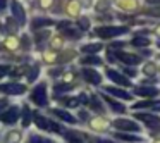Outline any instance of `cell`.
<instances>
[{
  "label": "cell",
  "instance_id": "1",
  "mask_svg": "<svg viewBox=\"0 0 160 143\" xmlns=\"http://www.w3.org/2000/svg\"><path fill=\"white\" fill-rule=\"evenodd\" d=\"M29 100L36 105V107H45L48 104V95H47V84L45 83H40L36 84L35 88L31 90L29 93Z\"/></svg>",
  "mask_w": 160,
  "mask_h": 143
},
{
  "label": "cell",
  "instance_id": "2",
  "mask_svg": "<svg viewBox=\"0 0 160 143\" xmlns=\"http://www.w3.org/2000/svg\"><path fill=\"white\" fill-rule=\"evenodd\" d=\"M128 33L126 26H100L95 29V35H98L100 38H114V36L124 35Z\"/></svg>",
  "mask_w": 160,
  "mask_h": 143
},
{
  "label": "cell",
  "instance_id": "3",
  "mask_svg": "<svg viewBox=\"0 0 160 143\" xmlns=\"http://www.w3.org/2000/svg\"><path fill=\"white\" fill-rule=\"evenodd\" d=\"M0 121L4 122V124H16L19 121V107L12 105V107H7L4 112H0Z\"/></svg>",
  "mask_w": 160,
  "mask_h": 143
},
{
  "label": "cell",
  "instance_id": "4",
  "mask_svg": "<svg viewBox=\"0 0 160 143\" xmlns=\"http://www.w3.org/2000/svg\"><path fill=\"white\" fill-rule=\"evenodd\" d=\"M26 91V86L21 83H7V84H0V93H7V95H22Z\"/></svg>",
  "mask_w": 160,
  "mask_h": 143
},
{
  "label": "cell",
  "instance_id": "5",
  "mask_svg": "<svg viewBox=\"0 0 160 143\" xmlns=\"http://www.w3.org/2000/svg\"><path fill=\"white\" fill-rule=\"evenodd\" d=\"M134 117H138L139 121H143L148 128L152 129H160V117H157V115H152V114H143V112H139V114H136Z\"/></svg>",
  "mask_w": 160,
  "mask_h": 143
},
{
  "label": "cell",
  "instance_id": "6",
  "mask_svg": "<svg viewBox=\"0 0 160 143\" xmlns=\"http://www.w3.org/2000/svg\"><path fill=\"white\" fill-rule=\"evenodd\" d=\"M12 14H14V18H16V23L18 24H26V12H24V9H22V5L19 4L18 0H12Z\"/></svg>",
  "mask_w": 160,
  "mask_h": 143
},
{
  "label": "cell",
  "instance_id": "7",
  "mask_svg": "<svg viewBox=\"0 0 160 143\" xmlns=\"http://www.w3.org/2000/svg\"><path fill=\"white\" fill-rule=\"evenodd\" d=\"M114 126L117 129H121V131H139L138 124L132 122V121H129V119H115Z\"/></svg>",
  "mask_w": 160,
  "mask_h": 143
},
{
  "label": "cell",
  "instance_id": "8",
  "mask_svg": "<svg viewBox=\"0 0 160 143\" xmlns=\"http://www.w3.org/2000/svg\"><path fill=\"white\" fill-rule=\"evenodd\" d=\"M107 76L110 78L114 83H117V84H122V86H131V81H129L128 78H124L121 73L114 71V69H107Z\"/></svg>",
  "mask_w": 160,
  "mask_h": 143
},
{
  "label": "cell",
  "instance_id": "9",
  "mask_svg": "<svg viewBox=\"0 0 160 143\" xmlns=\"http://www.w3.org/2000/svg\"><path fill=\"white\" fill-rule=\"evenodd\" d=\"M83 76H84V79H86L88 83H91V84H100L102 83V76L97 73V71H93V69L84 67V69H83Z\"/></svg>",
  "mask_w": 160,
  "mask_h": 143
},
{
  "label": "cell",
  "instance_id": "10",
  "mask_svg": "<svg viewBox=\"0 0 160 143\" xmlns=\"http://www.w3.org/2000/svg\"><path fill=\"white\" fill-rule=\"evenodd\" d=\"M33 121H35L36 128L38 129H50V121L48 117H45L43 114H40V112H33Z\"/></svg>",
  "mask_w": 160,
  "mask_h": 143
},
{
  "label": "cell",
  "instance_id": "11",
  "mask_svg": "<svg viewBox=\"0 0 160 143\" xmlns=\"http://www.w3.org/2000/svg\"><path fill=\"white\" fill-rule=\"evenodd\" d=\"M52 114H53V115H57V117H59L60 121L69 122V124H76V122H78V119L74 117V115H71L67 110H62V109H53Z\"/></svg>",
  "mask_w": 160,
  "mask_h": 143
},
{
  "label": "cell",
  "instance_id": "12",
  "mask_svg": "<svg viewBox=\"0 0 160 143\" xmlns=\"http://www.w3.org/2000/svg\"><path fill=\"white\" fill-rule=\"evenodd\" d=\"M136 95H141V97H157L158 95V90L157 88H152V86H139L134 90Z\"/></svg>",
  "mask_w": 160,
  "mask_h": 143
},
{
  "label": "cell",
  "instance_id": "13",
  "mask_svg": "<svg viewBox=\"0 0 160 143\" xmlns=\"http://www.w3.org/2000/svg\"><path fill=\"white\" fill-rule=\"evenodd\" d=\"M117 59L122 60V62H126V64H131V66H134V64L139 62V59L134 54H126V52H117Z\"/></svg>",
  "mask_w": 160,
  "mask_h": 143
},
{
  "label": "cell",
  "instance_id": "14",
  "mask_svg": "<svg viewBox=\"0 0 160 143\" xmlns=\"http://www.w3.org/2000/svg\"><path fill=\"white\" fill-rule=\"evenodd\" d=\"M21 140H22V131H19V129H12L5 135V141L7 143H19Z\"/></svg>",
  "mask_w": 160,
  "mask_h": 143
},
{
  "label": "cell",
  "instance_id": "15",
  "mask_svg": "<svg viewBox=\"0 0 160 143\" xmlns=\"http://www.w3.org/2000/svg\"><path fill=\"white\" fill-rule=\"evenodd\" d=\"M105 91L110 93V95H115V97H119V98H124V100H129V98H131V95H129L128 91L119 90V88H115V86H107V88H105Z\"/></svg>",
  "mask_w": 160,
  "mask_h": 143
},
{
  "label": "cell",
  "instance_id": "16",
  "mask_svg": "<svg viewBox=\"0 0 160 143\" xmlns=\"http://www.w3.org/2000/svg\"><path fill=\"white\" fill-rule=\"evenodd\" d=\"M22 128H28L29 126V122L33 121V112L29 110V107L28 105H22Z\"/></svg>",
  "mask_w": 160,
  "mask_h": 143
},
{
  "label": "cell",
  "instance_id": "17",
  "mask_svg": "<svg viewBox=\"0 0 160 143\" xmlns=\"http://www.w3.org/2000/svg\"><path fill=\"white\" fill-rule=\"evenodd\" d=\"M52 24H53L52 19H47V18H36V19H33L31 28H33V29H38V28H42V26H52Z\"/></svg>",
  "mask_w": 160,
  "mask_h": 143
},
{
  "label": "cell",
  "instance_id": "18",
  "mask_svg": "<svg viewBox=\"0 0 160 143\" xmlns=\"http://www.w3.org/2000/svg\"><path fill=\"white\" fill-rule=\"evenodd\" d=\"M105 102L108 104V107H110L112 110H115V112H126V107L122 104H119L117 100H112V98L105 97Z\"/></svg>",
  "mask_w": 160,
  "mask_h": 143
},
{
  "label": "cell",
  "instance_id": "19",
  "mask_svg": "<svg viewBox=\"0 0 160 143\" xmlns=\"http://www.w3.org/2000/svg\"><path fill=\"white\" fill-rule=\"evenodd\" d=\"M107 126L108 124L102 117H97V119H93V121H91V128L97 129V131H103V129H107Z\"/></svg>",
  "mask_w": 160,
  "mask_h": 143
},
{
  "label": "cell",
  "instance_id": "20",
  "mask_svg": "<svg viewBox=\"0 0 160 143\" xmlns=\"http://www.w3.org/2000/svg\"><path fill=\"white\" fill-rule=\"evenodd\" d=\"M102 49H103V47H102L100 43H90V45H84L83 47V52H86V54H97V52H100Z\"/></svg>",
  "mask_w": 160,
  "mask_h": 143
},
{
  "label": "cell",
  "instance_id": "21",
  "mask_svg": "<svg viewBox=\"0 0 160 143\" xmlns=\"http://www.w3.org/2000/svg\"><path fill=\"white\" fill-rule=\"evenodd\" d=\"M81 62L86 64V66H100L102 60L98 59V57H95V55H88V57H84V59L81 60Z\"/></svg>",
  "mask_w": 160,
  "mask_h": 143
},
{
  "label": "cell",
  "instance_id": "22",
  "mask_svg": "<svg viewBox=\"0 0 160 143\" xmlns=\"http://www.w3.org/2000/svg\"><path fill=\"white\" fill-rule=\"evenodd\" d=\"M117 138L122 141H141L139 136H132V135H124V133H117Z\"/></svg>",
  "mask_w": 160,
  "mask_h": 143
},
{
  "label": "cell",
  "instance_id": "23",
  "mask_svg": "<svg viewBox=\"0 0 160 143\" xmlns=\"http://www.w3.org/2000/svg\"><path fill=\"white\" fill-rule=\"evenodd\" d=\"M132 45L134 47H148L150 45V40L148 38H143V36H136L132 40Z\"/></svg>",
  "mask_w": 160,
  "mask_h": 143
},
{
  "label": "cell",
  "instance_id": "24",
  "mask_svg": "<svg viewBox=\"0 0 160 143\" xmlns=\"http://www.w3.org/2000/svg\"><path fill=\"white\" fill-rule=\"evenodd\" d=\"M88 102H90L91 109H95V110H97V112H100V114H102V112H103V107H102V105H100V100H98L97 97H91V98H90V100H88Z\"/></svg>",
  "mask_w": 160,
  "mask_h": 143
},
{
  "label": "cell",
  "instance_id": "25",
  "mask_svg": "<svg viewBox=\"0 0 160 143\" xmlns=\"http://www.w3.org/2000/svg\"><path fill=\"white\" fill-rule=\"evenodd\" d=\"M155 71H157V67H155V64H146L145 67H143V73L146 74V76H153V74H155Z\"/></svg>",
  "mask_w": 160,
  "mask_h": 143
},
{
  "label": "cell",
  "instance_id": "26",
  "mask_svg": "<svg viewBox=\"0 0 160 143\" xmlns=\"http://www.w3.org/2000/svg\"><path fill=\"white\" fill-rule=\"evenodd\" d=\"M64 105H67V107H78V104H79V100L78 98H64Z\"/></svg>",
  "mask_w": 160,
  "mask_h": 143
},
{
  "label": "cell",
  "instance_id": "27",
  "mask_svg": "<svg viewBox=\"0 0 160 143\" xmlns=\"http://www.w3.org/2000/svg\"><path fill=\"white\" fill-rule=\"evenodd\" d=\"M38 73H40V67H33V69L29 71V74H28V79L29 81H35L36 78H38Z\"/></svg>",
  "mask_w": 160,
  "mask_h": 143
},
{
  "label": "cell",
  "instance_id": "28",
  "mask_svg": "<svg viewBox=\"0 0 160 143\" xmlns=\"http://www.w3.org/2000/svg\"><path fill=\"white\" fill-rule=\"evenodd\" d=\"M66 35L67 36H69V38H79V31H74V29H67V31H66Z\"/></svg>",
  "mask_w": 160,
  "mask_h": 143
},
{
  "label": "cell",
  "instance_id": "29",
  "mask_svg": "<svg viewBox=\"0 0 160 143\" xmlns=\"http://www.w3.org/2000/svg\"><path fill=\"white\" fill-rule=\"evenodd\" d=\"M9 107V100L7 98H0V112H4Z\"/></svg>",
  "mask_w": 160,
  "mask_h": 143
},
{
  "label": "cell",
  "instance_id": "30",
  "mask_svg": "<svg viewBox=\"0 0 160 143\" xmlns=\"http://www.w3.org/2000/svg\"><path fill=\"white\" fill-rule=\"evenodd\" d=\"M146 14H148V16H157V18H160V7H158V9H148V11H146Z\"/></svg>",
  "mask_w": 160,
  "mask_h": 143
},
{
  "label": "cell",
  "instance_id": "31",
  "mask_svg": "<svg viewBox=\"0 0 160 143\" xmlns=\"http://www.w3.org/2000/svg\"><path fill=\"white\" fill-rule=\"evenodd\" d=\"M7 73H9V66H0V79L7 76Z\"/></svg>",
  "mask_w": 160,
  "mask_h": 143
},
{
  "label": "cell",
  "instance_id": "32",
  "mask_svg": "<svg viewBox=\"0 0 160 143\" xmlns=\"http://www.w3.org/2000/svg\"><path fill=\"white\" fill-rule=\"evenodd\" d=\"M48 35H50V33H48ZM48 35H47V33L45 31H43V33H40V35L38 36H36V42H43V40H47V38H48Z\"/></svg>",
  "mask_w": 160,
  "mask_h": 143
},
{
  "label": "cell",
  "instance_id": "33",
  "mask_svg": "<svg viewBox=\"0 0 160 143\" xmlns=\"http://www.w3.org/2000/svg\"><path fill=\"white\" fill-rule=\"evenodd\" d=\"M50 4H52V0H40V5H42V9H48Z\"/></svg>",
  "mask_w": 160,
  "mask_h": 143
},
{
  "label": "cell",
  "instance_id": "34",
  "mask_svg": "<svg viewBox=\"0 0 160 143\" xmlns=\"http://www.w3.org/2000/svg\"><path fill=\"white\" fill-rule=\"evenodd\" d=\"M79 26H81L83 29H88V26H90V23H88V19H81V21H79Z\"/></svg>",
  "mask_w": 160,
  "mask_h": 143
},
{
  "label": "cell",
  "instance_id": "35",
  "mask_svg": "<svg viewBox=\"0 0 160 143\" xmlns=\"http://www.w3.org/2000/svg\"><path fill=\"white\" fill-rule=\"evenodd\" d=\"M78 11H79V5H78V4H71V12H72V14H76Z\"/></svg>",
  "mask_w": 160,
  "mask_h": 143
},
{
  "label": "cell",
  "instance_id": "36",
  "mask_svg": "<svg viewBox=\"0 0 160 143\" xmlns=\"http://www.w3.org/2000/svg\"><path fill=\"white\" fill-rule=\"evenodd\" d=\"M124 73H126V74H129V76H134V69H128V67H126Z\"/></svg>",
  "mask_w": 160,
  "mask_h": 143
},
{
  "label": "cell",
  "instance_id": "37",
  "mask_svg": "<svg viewBox=\"0 0 160 143\" xmlns=\"http://www.w3.org/2000/svg\"><path fill=\"white\" fill-rule=\"evenodd\" d=\"M95 143H114V141H110V140H102V138H98Z\"/></svg>",
  "mask_w": 160,
  "mask_h": 143
},
{
  "label": "cell",
  "instance_id": "38",
  "mask_svg": "<svg viewBox=\"0 0 160 143\" xmlns=\"http://www.w3.org/2000/svg\"><path fill=\"white\" fill-rule=\"evenodd\" d=\"M5 4H7V0H0V11L5 9Z\"/></svg>",
  "mask_w": 160,
  "mask_h": 143
},
{
  "label": "cell",
  "instance_id": "39",
  "mask_svg": "<svg viewBox=\"0 0 160 143\" xmlns=\"http://www.w3.org/2000/svg\"><path fill=\"white\" fill-rule=\"evenodd\" d=\"M148 4H160V0H146Z\"/></svg>",
  "mask_w": 160,
  "mask_h": 143
},
{
  "label": "cell",
  "instance_id": "40",
  "mask_svg": "<svg viewBox=\"0 0 160 143\" xmlns=\"http://www.w3.org/2000/svg\"><path fill=\"white\" fill-rule=\"evenodd\" d=\"M157 33H158V36H160V26H158V28H157Z\"/></svg>",
  "mask_w": 160,
  "mask_h": 143
},
{
  "label": "cell",
  "instance_id": "41",
  "mask_svg": "<svg viewBox=\"0 0 160 143\" xmlns=\"http://www.w3.org/2000/svg\"><path fill=\"white\" fill-rule=\"evenodd\" d=\"M157 143H160V141H157Z\"/></svg>",
  "mask_w": 160,
  "mask_h": 143
}]
</instances>
